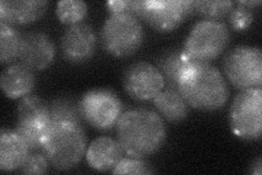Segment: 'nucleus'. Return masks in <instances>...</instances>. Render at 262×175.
Masks as SVG:
<instances>
[{"mask_svg": "<svg viewBox=\"0 0 262 175\" xmlns=\"http://www.w3.org/2000/svg\"><path fill=\"white\" fill-rule=\"evenodd\" d=\"M153 166L141 158H122L112 170L113 174H152Z\"/></svg>", "mask_w": 262, "mask_h": 175, "instance_id": "nucleus-25", "label": "nucleus"}, {"mask_svg": "<svg viewBox=\"0 0 262 175\" xmlns=\"http://www.w3.org/2000/svg\"><path fill=\"white\" fill-rule=\"evenodd\" d=\"M121 80L126 93L136 101H149L165 87L160 70L143 61L128 65Z\"/></svg>", "mask_w": 262, "mask_h": 175, "instance_id": "nucleus-10", "label": "nucleus"}, {"mask_svg": "<svg viewBox=\"0 0 262 175\" xmlns=\"http://www.w3.org/2000/svg\"><path fill=\"white\" fill-rule=\"evenodd\" d=\"M104 51L112 56L124 58L134 55L143 44L144 30L140 20L129 13H111L101 33Z\"/></svg>", "mask_w": 262, "mask_h": 175, "instance_id": "nucleus-4", "label": "nucleus"}, {"mask_svg": "<svg viewBox=\"0 0 262 175\" xmlns=\"http://www.w3.org/2000/svg\"><path fill=\"white\" fill-rule=\"evenodd\" d=\"M249 173L256 174V175H261V173H262V161H261V157H258L257 159L251 163L250 169H249Z\"/></svg>", "mask_w": 262, "mask_h": 175, "instance_id": "nucleus-29", "label": "nucleus"}, {"mask_svg": "<svg viewBox=\"0 0 262 175\" xmlns=\"http://www.w3.org/2000/svg\"><path fill=\"white\" fill-rule=\"evenodd\" d=\"M125 151L118 140L111 137H98L90 144L86 150V162L98 172L113 170L124 158Z\"/></svg>", "mask_w": 262, "mask_h": 175, "instance_id": "nucleus-14", "label": "nucleus"}, {"mask_svg": "<svg viewBox=\"0 0 262 175\" xmlns=\"http://www.w3.org/2000/svg\"><path fill=\"white\" fill-rule=\"evenodd\" d=\"M82 115L85 123L98 130H108L124 113V105L118 95L110 89H93L80 100Z\"/></svg>", "mask_w": 262, "mask_h": 175, "instance_id": "nucleus-8", "label": "nucleus"}, {"mask_svg": "<svg viewBox=\"0 0 262 175\" xmlns=\"http://www.w3.org/2000/svg\"><path fill=\"white\" fill-rule=\"evenodd\" d=\"M97 37L93 28L80 22L64 30L60 40L62 56L70 64H84L95 54Z\"/></svg>", "mask_w": 262, "mask_h": 175, "instance_id": "nucleus-11", "label": "nucleus"}, {"mask_svg": "<svg viewBox=\"0 0 262 175\" xmlns=\"http://www.w3.org/2000/svg\"><path fill=\"white\" fill-rule=\"evenodd\" d=\"M22 33L15 28L0 22V62L11 64L19 58Z\"/></svg>", "mask_w": 262, "mask_h": 175, "instance_id": "nucleus-21", "label": "nucleus"}, {"mask_svg": "<svg viewBox=\"0 0 262 175\" xmlns=\"http://www.w3.org/2000/svg\"><path fill=\"white\" fill-rule=\"evenodd\" d=\"M178 91L188 105L200 111H216L227 102L226 79L210 63H193L180 76Z\"/></svg>", "mask_w": 262, "mask_h": 175, "instance_id": "nucleus-2", "label": "nucleus"}, {"mask_svg": "<svg viewBox=\"0 0 262 175\" xmlns=\"http://www.w3.org/2000/svg\"><path fill=\"white\" fill-rule=\"evenodd\" d=\"M194 14L201 15L204 20L221 21L227 16L235 3L231 0H192Z\"/></svg>", "mask_w": 262, "mask_h": 175, "instance_id": "nucleus-22", "label": "nucleus"}, {"mask_svg": "<svg viewBox=\"0 0 262 175\" xmlns=\"http://www.w3.org/2000/svg\"><path fill=\"white\" fill-rule=\"evenodd\" d=\"M193 63L184 48H168L157 60V68L162 73L164 82L168 89L178 90V82L186 68Z\"/></svg>", "mask_w": 262, "mask_h": 175, "instance_id": "nucleus-17", "label": "nucleus"}, {"mask_svg": "<svg viewBox=\"0 0 262 175\" xmlns=\"http://www.w3.org/2000/svg\"><path fill=\"white\" fill-rule=\"evenodd\" d=\"M14 131L26 141L31 151H40L42 150L43 138L46 131L44 125L16 122Z\"/></svg>", "mask_w": 262, "mask_h": 175, "instance_id": "nucleus-24", "label": "nucleus"}, {"mask_svg": "<svg viewBox=\"0 0 262 175\" xmlns=\"http://www.w3.org/2000/svg\"><path fill=\"white\" fill-rule=\"evenodd\" d=\"M88 13V5L82 0H60L56 7V14L61 23L73 26L82 22Z\"/></svg>", "mask_w": 262, "mask_h": 175, "instance_id": "nucleus-23", "label": "nucleus"}, {"mask_svg": "<svg viewBox=\"0 0 262 175\" xmlns=\"http://www.w3.org/2000/svg\"><path fill=\"white\" fill-rule=\"evenodd\" d=\"M144 7V0H112L106 3L111 13H129L140 20Z\"/></svg>", "mask_w": 262, "mask_h": 175, "instance_id": "nucleus-26", "label": "nucleus"}, {"mask_svg": "<svg viewBox=\"0 0 262 175\" xmlns=\"http://www.w3.org/2000/svg\"><path fill=\"white\" fill-rule=\"evenodd\" d=\"M35 83L34 70L22 63L9 65L0 76V87L6 96L10 99L29 95L34 89Z\"/></svg>", "mask_w": 262, "mask_h": 175, "instance_id": "nucleus-15", "label": "nucleus"}, {"mask_svg": "<svg viewBox=\"0 0 262 175\" xmlns=\"http://www.w3.org/2000/svg\"><path fill=\"white\" fill-rule=\"evenodd\" d=\"M229 24L235 31H244L250 27L253 21V12L250 8L237 4L228 14Z\"/></svg>", "mask_w": 262, "mask_h": 175, "instance_id": "nucleus-28", "label": "nucleus"}, {"mask_svg": "<svg viewBox=\"0 0 262 175\" xmlns=\"http://www.w3.org/2000/svg\"><path fill=\"white\" fill-rule=\"evenodd\" d=\"M152 101L159 114L167 122H183L189 114V105L187 104L178 90L163 89L152 99Z\"/></svg>", "mask_w": 262, "mask_h": 175, "instance_id": "nucleus-18", "label": "nucleus"}, {"mask_svg": "<svg viewBox=\"0 0 262 175\" xmlns=\"http://www.w3.org/2000/svg\"><path fill=\"white\" fill-rule=\"evenodd\" d=\"M31 149L16 132L10 129H2L0 132V169L3 171H15L31 153Z\"/></svg>", "mask_w": 262, "mask_h": 175, "instance_id": "nucleus-16", "label": "nucleus"}, {"mask_svg": "<svg viewBox=\"0 0 262 175\" xmlns=\"http://www.w3.org/2000/svg\"><path fill=\"white\" fill-rule=\"evenodd\" d=\"M116 131L125 153L141 159L158 152L167 138L162 116L144 107L122 113L116 124Z\"/></svg>", "mask_w": 262, "mask_h": 175, "instance_id": "nucleus-1", "label": "nucleus"}, {"mask_svg": "<svg viewBox=\"0 0 262 175\" xmlns=\"http://www.w3.org/2000/svg\"><path fill=\"white\" fill-rule=\"evenodd\" d=\"M237 4L242 5L244 7L250 8V9H251V8H253V7L259 6L261 4V2H260V0H251V2H248V0H242V2H238Z\"/></svg>", "mask_w": 262, "mask_h": 175, "instance_id": "nucleus-30", "label": "nucleus"}, {"mask_svg": "<svg viewBox=\"0 0 262 175\" xmlns=\"http://www.w3.org/2000/svg\"><path fill=\"white\" fill-rule=\"evenodd\" d=\"M16 122L48 125V102L37 95H26L16 106Z\"/></svg>", "mask_w": 262, "mask_h": 175, "instance_id": "nucleus-20", "label": "nucleus"}, {"mask_svg": "<svg viewBox=\"0 0 262 175\" xmlns=\"http://www.w3.org/2000/svg\"><path fill=\"white\" fill-rule=\"evenodd\" d=\"M47 0H2L0 22L8 26H23L39 20L46 13Z\"/></svg>", "mask_w": 262, "mask_h": 175, "instance_id": "nucleus-13", "label": "nucleus"}, {"mask_svg": "<svg viewBox=\"0 0 262 175\" xmlns=\"http://www.w3.org/2000/svg\"><path fill=\"white\" fill-rule=\"evenodd\" d=\"M49 165L51 163L42 151H32L19 170L23 174H45Z\"/></svg>", "mask_w": 262, "mask_h": 175, "instance_id": "nucleus-27", "label": "nucleus"}, {"mask_svg": "<svg viewBox=\"0 0 262 175\" xmlns=\"http://www.w3.org/2000/svg\"><path fill=\"white\" fill-rule=\"evenodd\" d=\"M59 123H72L84 126L80 101L75 98L59 96L48 102V125Z\"/></svg>", "mask_w": 262, "mask_h": 175, "instance_id": "nucleus-19", "label": "nucleus"}, {"mask_svg": "<svg viewBox=\"0 0 262 175\" xmlns=\"http://www.w3.org/2000/svg\"><path fill=\"white\" fill-rule=\"evenodd\" d=\"M56 46L45 32L29 31L22 33L19 60L32 70H44L54 63Z\"/></svg>", "mask_w": 262, "mask_h": 175, "instance_id": "nucleus-12", "label": "nucleus"}, {"mask_svg": "<svg viewBox=\"0 0 262 175\" xmlns=\"http://www.w3.org/2000/svg\"><path fill=\"white\" fill-rule=\"evenodd\" d=\"M229 41L231 32L225 22L203 19L193 24L183 48L193 62L209 63L225 51Z\"/></svg>", "mask_w": 262, "mask_h": 175, "instance_id": "nucleus-5", "label": "nucleus"}, {"mask_svg": "<svg viewBox=\"0 0 262 175\" xmlns=\"http://www.w3.org/2000/svg\"><path fill=\"white\" fill-rule=\"evenodd\" d=\"M85 150L84 127L78 124L59 123L46 128L40 151L55 169L68 171L80 163Z\"/></svg>", "mask_w": 262, "mask_h": 175, "instance_id": "nucleus-3", "label": "nucleus"}, {"mask_svg": "<svg viewBox=\"0 0 262 175\" xmlns=\"http://www.w3.org/2000/svg\"><path fill=\"white\" fill-rule=\"evenodd\" d=\"M223 70L229 82L236 89L261 88V49L249 45H239L229 49L224 56Z\"/></svg>", "mask_w": 262, "mask_h": 175, "instance_id": "nucleus-7", "label": "nucleus"}, {"mask_svg": "<svg viewBox=\"0 0 262 175\" xmlns=\"http://www.w3.org/2000/svg\"><path fill=\"white\" fill-rule=\"evenodd\" d=\"M229 125L234 134L244 140H258L262 132V89L242 90L229 110Z\"/></svg>", "mask_w": 262, "mask_h": 175, "instance_id": "nucleus-6", "label": "nucleus"}, {"mask_svg": "<svg viewBox=\"0 0 262 175\" xmlns=\"http://www.w3.org/2000/svg\"><path fill=\"white\" fill-rule=\"evenodd\" d=\"M194 15L192 0H144L141 20L158 32L177 29Z\"/></svg>", "mask_w": 262, "mask_h": 175, "instance_id": "nucleus-9", "label": "nucleus"}]
</instances>
